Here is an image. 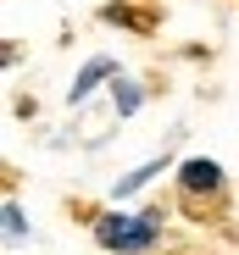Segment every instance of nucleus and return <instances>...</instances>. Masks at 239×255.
<instances>
[{"mask_svg": "<svg viewBox=\"0 0 239 255\" xmlns=\"http://www.w3.org/2000/svg\"><path fill=\"white\" fill-rule=\"evenodd\" d=\"M95 239H100V250H111V255H139V250H150L156 239H162V211H145V217L106 211V217L95 222Z\"/></svg>", "mask_w": 239, "mask_h": 255, "instance_id": "f257e3e1", "label": "nucleus"}, {"mask_svg": "<svg viewBox=\"0 0 239 255\" xmlns=\"http://www.w3.org/2000/svg\"><path fill=\"white\" fill-rule=\"evenodd\" d=\"M178 189H184V200L195 205V200H223V166L217 161H206V155H189L184 166H178Z\"/></svg>", "mask_w": 239, "mask_h": 255, "instance_id": "f03ea898", "label": "nucleus"}, {"mask_svg": "<svg viewBox=\"0 0 239 255\" xmlns=\"http://www.w3.org/2000/svg\"><path fill=\"white\" fill-rule=\"evenodd\" d=\"M106 78H117V61H111V56H95V61H84V72L72 78L67 100H72V106H84V100H89V95L100 89V83H106Z\"/></svg>", "mask_w": 239, "mask_h": 255, "instance_id": "7ed1b4c3", "label": "nucleus"}, {"mask_svg": "<svg viewBox=\"0 0 239 255\" xmlns=\"http://www.w3.org/2000/svg\"><path fill=\"white\" fill-rule=\"evenodd\" d=\"M162 166H167V155H150L145 166H134V172H123V178H117L111 183V200H128V194H139L150 178H162Z\"/></svg>", "mask_w": 239, "mask_h": 255, "instance_id": "20e7f679", "label": "nucleus"}, {"mask_svg": "<svg viewBox=\"0 0 239 255\" xmlns=\"http://www.w3.org/2000/svg\"><path fill=\"white\" fill-rule=\"evenodd\" d=\"M139 100H145V95H139V83H128L123 72H117V78H111V106H117V117H134Z\"/></svg>", "mask_w": 239, "mask_h": 255, "instance_id": "39448f33", "label": "nucleus"}, {"mask_svg": "<svg viewBox=\"0 0 239 255\" xmlns=\"http://www.w3.org/2000/svg\"><path fill=\"white\" fill-rule=\"evenodd\" d=\"M0 217H6V239H22V233H28V217H22L17 200H6V211H0Z\"/></svg>", "mask_w": 239, "mask_h": 255, "instance_id": "423d86ee", "label": "nucleus"}, {"mask_svg": "<svg viewBox=\"0 0 239 255\" xmlns=\"http://www.w3.org/2000/svg\"><path fill=\"white\" fill-rule=\"evenodd\" d=\"M100 22H128V28H150V17H134L123 6H100Z\"/></svg>", "mask_w": 239, "mask_h": 255, "instance_id": "0eeeda50", "label": "nucleus"}]
</instances>
